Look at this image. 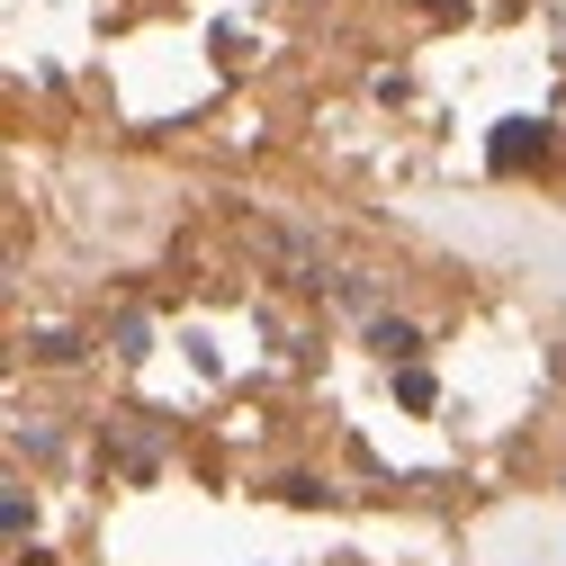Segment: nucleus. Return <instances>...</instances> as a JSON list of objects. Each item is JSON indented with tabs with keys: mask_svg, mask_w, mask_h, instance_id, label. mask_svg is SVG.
Masks as SVG:
<instances>
[{
	"mask_svg": "<svg viewBox=\"0 0 566 566\" xmlns=\"http://www.w3.org/2000/svg\"><path fill=\"white\" fill-rule=\"evenodd\" d=\"M531 145H548V135H539V126H504V145H494V163H504V171H513V163H531Z\"/></svg>",
	"mask_w": 566,
	"mask_h": 566,
	"instance_id": "obj_2",
	"label": "nucleus"
},
{
	"mask_svg": "<svg viewBox=\"0 0 566 566\" xmlns=\"http://www.w3.org/2000/svg\"><path fill=\"white\" fill-rule=\"evenodd\" d=\"M369 342L387 350V360H413V350H422V333H413V324H396V315H378V324H369Z\"/></svg>",
	"mask_w": 566,
	"mask_h": 566,
	"instance_id": "obj_1",
	"label": "nucleus"
},
{
	"mask_svg": "<svg viewBox=\"0 0 566 566\" xmlns=\"http://www.w3.org/2000/svg\"><path fill=\"white\" fill-rule=\"evenodd\" d=\"M28 350H36V360H82L73 333H28Z\"/></svg>",
	"mask_w": 566,
	"mask_h": 566,
	"instance_id": "obj_3",
	"label": "nucleus"
}]
</instances>
